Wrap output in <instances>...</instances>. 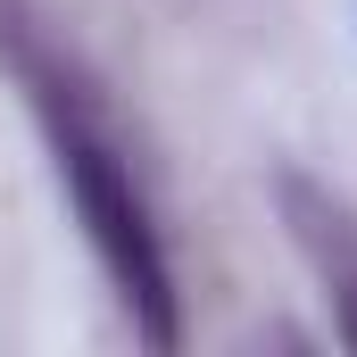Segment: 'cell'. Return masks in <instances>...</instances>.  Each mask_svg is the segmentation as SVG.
Instances as JSON below:
<instances>
[{
	"label": "cell",
	"instance_id": "6da1fadb",
	"mask_svg": "<svg viewBox=\"0 0 357 357\" xmlns=\"http://www.w3.org/2000/svg\"><path fill=\"white\" fill-rule=\"evenodd\" d=\"M0 50L25 84V108L59 158V183L75 199V225H84L100 274L116 282V307L125 324L150 341V349H175L183 341V316H175V266H167V241H158V216H150V191L133 175L116 125L100 116V100L84 91V75L67 59H50L17 17H0Z\"/></svg>",
	"mask_w": 357,
	"mask_h": 357
},
{
	"label": "cell",
	"instance_id": "7a4b0ae2",
	"mask_svg": "<svg viewBox=\"0 0 357 357\" xmlns=\"http://www.w3.org/2000/svg\"><path fill=\"white\" fill-rule=\"evenodd\" d=\"M341 341L357 349V258L341 266Z\"/></svg>",
	"mask_w": 357,
	"mask_h": 357
}]
</instances>
